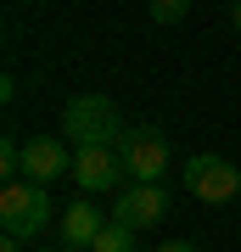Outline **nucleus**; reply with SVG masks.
Here are the masks:
<instances>
[{"instance_id":"11","label":"nucleus","mask_w":241,"mask_h":252,"mask_svg":"<svg viewBox=\"0 0 241 252\" xmlns=\"http://www.w3.org/2000/svg\"><path fill=\"white\" fill-rule=\"evenodd\" d=\"M0 174H23V140H0Z\"/></svg>"},{"instance_id":"12","label":"nucleus","mask_w":241,"mask_h":252,"mask_svg":"<svg viewBox=\"0 0 241 252\" xmlns=\"http://www.w3.org/2000/svg\"><path fill=\"white\" fill-rule=\"evenodd\" d=\"M157 252H197V241H163Z\"/></svg>"},{"instance_id":"8","label":"nucleus","mask_w":241,"mask_h":252,"mask_svg":"<svg viewBox=\"0 0 241 252\" xmlns=\"http://www.w3.org/2000/svg\"><path fill=\"white\" fill-rule=\"evenodd\" d=\"M56 230H62V241H68V247H90L101 230H107V219H101V207H96V202H73L68 213H62V224H56Z\"/></svg>"},{"instance_id":"7","label":"nucleus","mask_w":241,"mask_h":252,"mask_svg":"<svg viewBox=\"0 0 241 252\" xmlns=\"http://www.w3.org/2000/svg\"><path fill=\"white\" fill-rule=\"evenodd\" d=\"M23 174H28L34 185L68 180V174H73V152H68V140H56V135H34V140H23Z\"/></svg>"},{"instance_id":"1","label":"nucleus","mask_w":241,"mask_h":252,"mask_svg":"<svg viewBox=\"0 0 241 252\" xmlns=\"http://www.w3.org/2000/svg\"><path fill=\"white\" fill-rule=\"evenodd\" d=\"M62 129H68L73 146H118V140L129 135L124 118H118V107H112L107 95H73L68 107H62Z\"/></svg>"},{"instance_id":"2","label":"nucleus","mask_w":241,"mask_h":252,"mask_svg":"<svg viewBox=\"0 0 241 252\" xmlns=\"http://www.w3.org/2000/svg\"><path fill=\"white\" fill-rule=\"evenodd\" d=\"M0 230L17 235V241H34V235L51 230V196H45V185L6 180V190H0Z\"/></svg>"},{"instance_id":"13","label":"nucleus","mask_w":241,"mask_h":252,"mask_svg":"<svg viewBox=\"0 0 241 252\" xmlns=\"http://www.w3.org/2000/svg\"><path fill=\"white\" fill-rule=\"evenodd\" d=\"M0 252H23V241H17V235H6V241H0Z\"/></svg>"},{"instance_id":"5","label":"nucleus","mask_w":241,"mask_h":252,"mask_svg":"<svg viewBox=\"0 0 241 252\" xmlns=\"http://www.w3.org/2000/svg\"><path fill=\"white\" fill-rule=\"evenodd\" d=\"M112 219H118V224H129V230H152V224H163V219H169V190H163V185L129 180L124 190H118Z\"/></svg>"},{"instance_id":"10","label":"nucleus","mask_w":241,"mask_h":252,"mask_svg":"<svg viewBox=\"0 0 241 252\" xmlns=\"http://www.w3.org/2000/svg\"><path fill=\"white\" fill-rule=\"evenodd\" d=\"M185 11H191V0H152V23H163V28L179 23Z\"/></svg>"},{"instance_id":"6","label":"nucleus","mask_w":241,"mask_h":252,"mask_svg":"<svg viewBox=\"0 0 241 252\" xmlns=\"http://www.w3.org/2000/svg\"><path fill=\"white\" fill-rule=\"evenodd\" d=\"M68 180H79V190H112L124 180V152L118 146H79Z\"/></svg>"},{"instance_id":"3","label":"nucleus","mask_w":241,"mask_h":252,"mask_svg":"<svg viewBox=\"0 0 241 252\" xmlns=\"http://www.w3.org/2000/svg\"><path fill=\"white\" fill-rule=\"evenodd\" d=\"M118 152H124V174L140 185H157L163 174H169V140L157 135V129H129L124 140H118Z\"/></svg>"},{"instance_id":"9","label":"nucleus","mask_w":241,"mask_h":252,"mask_svg":"<svg viewBox=\"0 0 241 252\" xmlns=\"http://www.w3.org/2000/svg\"><path fill=\"white\" fill-rule=\"evenodd\" d=\"M90 252H135V230L118 224V219H107V230L90 241Z\"/></svg>"},{"instance_id":"14","label":"nucleus","mask_w":241,"mask_h":252,"mask_svg":"<svg viewBox=\"0 0 241 252\" xmlns=\"http://www.w3.org/2000/svg\"><path fill=\"white\" fill-rule=\"evenodd\" d=\"M230 23H236V28H241V0H236V6H230Z\"/></svg>"},{"instance_id":"4","label":"nucleus","mask_w":241,"mask_h":252,"mask_svg":"<svg viewBox=\"0 0 241 252\" xmlns=\"http://www.w3.org/2000/svg\"><path fill=\"white\" fill-rule=\"evenodd\" d=\"M185 190L219 207V202H230L236 190H241V168L224 162V157H191L185 162Z\"/></svg>"}]
</instances>
